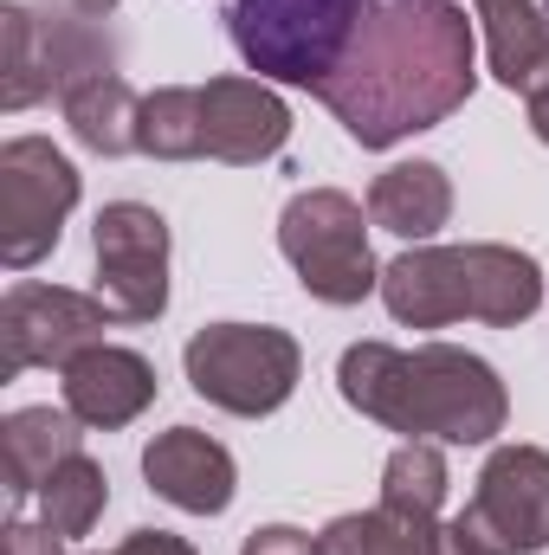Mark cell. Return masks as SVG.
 <instances>
[{
	"instance_id": "13",
	"label": "cell",
	"mask_w": 549,
	"mask_h": 555,
	"mask_svg": "<svg viewBox=\"0 0 549 555\" xmlns=\"http://www.w3.org/2000/svg\"><path fill=\"white\" fill-rule=\"evenodd\" d=\"M142 478L188 517H220L233 504V452L201 426H168L142 446Z\"/></svg>"
},
{
	"instance_id": "15",
	"label": "cell",
	"mask_w": 549,
	"mask_h": 555,
	"mask_svg": "<svg viewBox=\"0 0 549 555\" xmlns=\"http://www.w3.org/2000/svg\"><path fill=\"white\" fill-rule=\"evenodd\" d=\"M85 452V433L72 408H20V414L0 420V465H7V498L26 504L39 498V485L72 459Z\"/></svg>"
},
{
	"instance_id": "27",
	"label": "cell",
	"mask_w": 549,
	"mask_h": 555,
	"mask_svg": "<svg viewBox=\"0 0 549 555\" xmlns=\"http://www.w3.org/2000/svg\"><path fill=\"white\" fill-rule=\"evenodd\" d=\"M72 7L91 13V20H111V13H117V0H72Z\"/></svg>"
},
{
	"instance_id": "9",
	"label": "cell",
	"mask_w": 549,
	"mask_h": 555,
	"mask_svg": "<svg viewBox=\"0 0 549 555\" xmlns=\"http://www.w3.org/2000/svg\"><path fill=\"white\" fill-rule=\"evenodd\" d=\"M72 207H78V168L46 137H13L0 149V259L13 272L39 266L59 246Z\"/></svg>"
},
{
	"instance_id": "28",
	"label": "cell",
	"mask_w": 549,
	"mask_h": 555,
	"mask_svg": "<svg viewBox=\"0 0 549 555\" xmlns=\"http://www.w3.org/2000/svg\"><path fill=\"white\" fill-rule=\"evenodd\" d=\"M544 13H549V0H544Z\"/></svg>"
},
{
	"instance_id": "23",
	"label": "cell",
	"mask_w": 549,
	"mask_h": 555,
	"mask_svg": "<svg viewBox=\"0 0 549 555\" xmlns=\"http://www.w3.org/2000/svg\"><path fill=\"white\" fill-rule=\"evenodd\" d=\"M240 555H323L317 550V537H304V530H291V524H266V530H253Z\"/></svg>"
},
{
	"instance_id": "21",
	"label": "cell",
	"mask_w": 549,
	"mask_h": 555,
	"mask_svg": "<svg viewBox=\"0 0 549 555\" xmlns=\"http://www.w3.org/2000/svg\"><path fill=\"white\" fill-rule=\"evenodd\" d=\"M142 155H155V162H194V155H207L201 85H168V91L142 98Z\"/></svg>"
},
{
	"instance_id": "17",
	"label": "cell",
	"mask_w": 549,
	"mask_h": 555,
	"mask_svg": "<svg viewBox=\"0 0 549 555\" xmlns=\"http://www.w3.org/2000/svg\"><path fill=\"white\" fill-rule=\"evenodd\" d=\"M485 20V59L491 78L511 91H537L549 85V13L537 0H472Z\"/></svg>"
},
{
	"instance_id": "7",
	"label": "cell",
	"mask_w": 549,
	"mask_h": 555,
	"mask_svg": "<svg viewBox=\"0 0 549 555\" xmlns=\"http://www.w3.org/2000/svg\"><path fill=\"white\" fill-rule=\"evenodd\" d=\"M278 253L291 259L297 284L317 304H362L369 291H382L369 227H362V201H349L343 188L297 194L278 220Z\"/></svg>"
},
{
	"instance_id": "8",
	"label": "cell",
	"mask_w": 549,
	"mask_h": 555,
	"mask_svg": "<svg viewBox=\"0 0 549 555\" xmlns=\"http://www.w3.org/2000/svg\"><path fill=\"white\" fill-rule=\"evenodd\" d=\"M472 555H544L549 550V452L498 446L478 472L472 504L452 517Z\"/></svg>"
},
{
	"instance_id": "20",
	"label": "cell",
	"mask_w": 549,
	"mask_h": 555,
	"mask_svg": "<svg viewBox=\"0 0 549 555\" xmlns=\"http://www.w3.org/2000/svg\"><path fill=\"white\" fill-rule=\"evenodd\" d=\"M104 504H111V478H104V465L85 459V452H72V459L39 485V524L59 530L65 543L85 537V530L104 517Z\"/></svg>"
},
{
	"instance_id": "26",
	"label": "cell",
	"mask_w": 549,
	"mask_h": 555,
	"mask_svg": "<svg viewBox=\"0 0 549 555\" xmlns=\"http://www.w3.org/2000/svg\"><path fill=\"white\" fill-rule=\"evenodd\" d=\"M524 104H531V130H537V137L549 142V85H537V91H531Z\"/></svg>"
},
{
	"instance_id": "6",
	"label": "cell",
	"mask_w": 549,
	"mask_h": 555,
	"mask_svg": "<svg viewBox=\"0 0 549 555\" xmlns=\"http://www.w3.org/2000/svg\"><path fill=\"white\" fill-rule=\"evenodd\" d=\"M181 362H188V382L201 401L240 420L278 414L297 388V369H304L297 343L272 323H207L188 336Z\"/></svg>"
},
{
	"instance_id": "2",
	"label": "cell",
	"mask_w": 549,
	"mask_h": 555,
	"mask_svg": "<svg viewBox=\"0 0 549 555\" xmlns=\"http://www.w3.org/2000/svg\"><path fill=\"white\" fill-rule=\"evenodd\" d=\"M336 388L375 426L433 439V446H485L505 433V414H511L498 369L452 343H420V349L356 343L336 362Z\"/></svg>"
},
{
	"instance_id": "12",
	"label": "cell",
	"mask_w": 549,
	"mask_h": 555,
	"mask_svg": "<svg viewBox=\"0 0 549 555\" xmlns=\"http://www.w3.org/2000/svg\"><path fill=\"white\" fill-rule=\"evenodd\" d=\"M201 111H207V155L233 168L272 162L291 137V111L266 78H207Z\"/></svg>"
},
{
	"instance_id": "24",
	"label": "cell",
	"mask_w": 549,
	"mask_h": 555,
	"mask_svg": "<svg viewBox=\"0 0 549 555\" xmlns=\"http://www.w3.org/2000/svg\"><path fill=\"white\" fill-rule=\"evenodd\" d=\"M7 555H65V537L46 524H13L7 530Z\"/></svg>"
},
{
	"instance_id": "3",
	"label": "cell",
	"mask_w": 549,
	"mask_h": 555,
	"mask_svg": "<svg viewBox=\"0 0 549 555\" xmlns=\"http://www.w3.org/2000/svg\"><path fill=\"white\" fill-rule=\"evenodd\" d=\"M382 304L408 330H439L459 317L511 330L544 304V272L518 246H413L382 266Z\"/></svg>"
},
{
	"instance_id": "25",
	"label": "cell",
	"mask_w": 549,
	"mask_h": 555,
	"mask_svg": "<svg viewBox=\"0 0 549 555\" xmlns=\"http://www.w3.org/2000/svg\"><path fill=\"white\" fill-rule=\"evenodd\" d=\"M117 555H201V550H194V543H181V537H168V530H137Z\"/></svg>"
},
{
	"instance_id": "5",
	"label": "cell",
	"mask_w": 549,
	"mask_h": 555,
	"mask_svg": "<svg viewBox=\"0 0 549 555\" xmlns=\"http://www.w3.org/2000/svg\"><path fill=\"white\" fill-rule=\"evenodd\" d=\"M362 7L369 0H233L227 26H233L246 72L317 91L336 72V59L349 52Z\"/></svg>"
},
{
	"instance_id": "11",
	"label": "cell",
	"mask_w": 549,
	"mask_h": 555,
	"mask_svg": "<svg viewBox=\"0 0 549 555\" xmlns=\"http://www.w3.org/2000/svg\"><path fill=\"white\" fill-rule=\"evenodd\" d=\"M98 297L117 323H155L168 310V220L142 201H111L98 214Z\"/></svg>"
},
{
	"instance_id": "14",
	"label": "cell",
	"mask_w": 549,
	"mask_h": 555,
	"mask_svg": "<svg viewBox=\"0 0 549 555\" xmlns=\"http://www.w3.org/2000/svg\"><path fill=\"white\" fill-rule=\"evenodd\" d=\"M59 375H65V408H72V420L78 426H98V433L130 426L155 401V369L142 362L137 349H117V343H91Z\"/></svg>"
},
{
	"instance_id": "16",
	"label": "cell",
	"mask_w": 549,
	"mask_h": 555,
	"mask_svg": "<svg viewBox=\"0 0 549 555\" xmlns=\"http://www.w3.org/2000/svg\"><path fill=\"white\" fill-rule=\"evenodd\" d=\"M323 555H472V543L459 537V524H439V517H408V511H349L336 517L323 537Z\"/></svg>"
},
{
	"instance_id": "4",
	"label": "cell",
	"mask_w": 549,
	"mask_h": 555,
	"mask_svg": "<svg viewBox=\"0 0 549 555\" xmlns=\"http://www.w3.org/2000/svg\"><path fill=\"white\" fill-rule=\"evenodd\" d=\"M0 39H7V59H0V104L7 111H33L39 98H65L85 78L117 72V46H111L104 20L78 13L72 0L65 7L13 0L0 13Z\"/></svg>"
},
{
	"instance_id": "19",
	"label": "cell",
	"mask_w": 549,
	"mask_h": 555,
	"mask_svg": "<svg viewBox=\"0 0 549 555\" xmlns=\"http://www.w3.org/2000/svg\"><path fill=\"white\" fill-rule=\"evenodd\" d=\"M59 104H65L72 137L85 142L91 155H130V149H142V98L117 78V72L85 78V85L65 91Z\"/></svg>"
},
{
	"instance_id": "18",
	"label": "cell",
	"mask_w": 549,
	"mask_h": 555,
	"mask_svg": "<svg viewBox=\"0 0 549 555\" xmlns=\"http://www.w3.org/2000/svg\"><path fill=\"white\" fill-rule=\"evenodd\" d=\"M369 220L395 240H433L452 220V181L439 162H395L369 188Z\"/></svg>"
},
{
	"instance_id": "22",
	"label": "cell",
	"mask_w": 549,
	"mask_h": 555,
	"mask_svg": "<svg viewBox=\"0 0 549 555\" xmlns=\"http://www.w3.org/2000/svg\"><path fill=\"white\" fill-rule=\"evenodd\" d=\"M446 459L433 439H408L388 465H382V504L388 511H408V517H439L446 504Z\"/></svg>"
},
{
	"instance_id": "1",
	"label": "cell",
	"mask_w": 549,
	"mask_h": 555,
	"mask_svg": "<svg viewBox=\"0 0 549 555\" xmlns=\"http://www.w3.org/2000/svg\"><path fill=\"white\" fill-rule=\"evenodd\" d=\"M478 85L472 20L452 0H369L349 52L317 85L323 111L362 142L395 149L446 124Z\"/></svg>"
},
{
	"instance_id": "10",
	"label": "cell",
	"mask_w": 549,
	"mask_h": 555,
	"mask_svg": "<svg viewBox=\"0 0 549 555\" xmlns=\"http://www.w3.org/2000/svg\"><path fill=\"white\" fill-rule=\"evenodd\" d=\"M111 304L98 291H65V284H13L0 297V382L26 369H65L111 330Z\"/></svg>"
}]
</instances>
